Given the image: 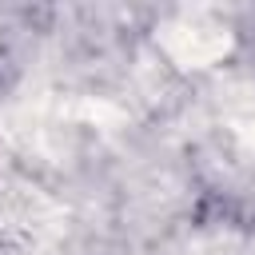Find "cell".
Here are the masks:
<instances>
[]
</instances>
